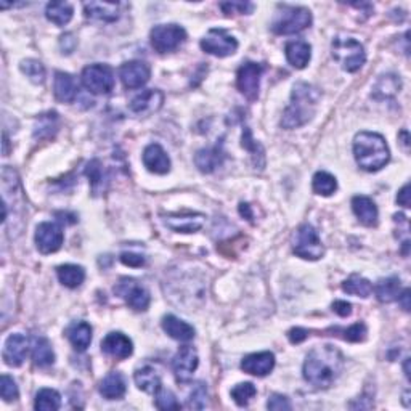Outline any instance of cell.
Segmentation results:
<instances>
[{
	"mask_svg": "<svg viewBox=\"0 0 411 411\" xmlns=\"http://www.w3.org/2000/svg\"><path fill=\"white\" fill-rule=\"evenodd\" d=\"M58 131V114L56 113H47L42 114L37 119L34 137L36 138H52Z\"/></svg>",
	"mask_w": 411,
	"mask_h": 411,
	"instance_id": "e575fe53",
	"label": "cell"
},
{
	"mask_svg": "<svg viewBox=\"0 0 411 411\" xmlns=\"http://www.w3.org/2000/svg\"><path fill=\"white\" fill-rule=\"evenodd\" d=\"M397 203L403 206V208H410V184L403 185V188L399 191V195H397Z\"/></svg>",
	"mask_w": 411,
	"mask_h": 411,
	"instance_id": "f5cc1de1",
	"label": "cell"
},
{
	"mask_svg": "<svg viewBox=\"0 0 411 411\" xmlns=\"http://www.w3.org/2000/svg\"><path fill=\"white\" fill-rule=\"evenodd\" d=\"M353 156L363 170L376 172L389 162L390 151L381 133L365 131L353 138Z\"/></svg>",
	"mask_w": 411,
	"mask_h": 411,
	"instance_id": "3957f363",
	"label": "cell"
},
{
	"mask_svg": "<svg viewBox=\"0 0 411 411\" xmlns=\"http://www.w3.org/2000/svg\"><path fill=\"white\" fill-rule=\"evenodd\" d=\"M204 214L185 212V214H167L162 216V222L167 228L177 233H195L201 230L204 223Z\"/></svg>",
	"mask_w": 411,
	"mask_h": 411,
	"instance_id": "2e32d148",
	"label": "cell"
},
{
	"mask_svg": "<svg viewBox=\"0 0 411 411\" xmlns=\"http://www.w3.org/2000/svg\"><path fill=\"white\" fill-rule=\"evenodd\" d=\"M352 209H353V214H355L357 219L363 223V225L375 227L377 223V217H379L377 208L375 201L368 198V196H363V195L353 196Z\"/></svg>",
	"mask_w": 411,
	"mask_h": 411,
	"instance_id": "7402d4cb",
	"label": "cell"
},
{
	"mask_svg": "<svg viewBox=\"0 0 411 411\" xmlns=\"http://www.w3.org/2000/svg\"><path fill=\"white\" fill-rule=\"evenodd\" d=\"M85 174L90 179V184H92V188L97 190L100 185L103 184V169H102V162L98 159H93L92 162H89L87 169H85Z\"/></svg>",
	"mask_w": 411,
	"mask_h": 411,
	"instance_id": "7dc6e473",
	"label": "cell"
},
{
	"mask_svg": "<svg viewBox=\"0 0 411 411\" xmlns=\"http://www.w3.org/2000/svg\"><path fill=\"white\" fill-rule=\"evenodd\" d=\"M82 84L90 93H109L114 87V73L108 65H90L82 71Z\"/></svg>",
	"mask_w": 411,
	"mask_h": 411,
	"instance_id": "ba28073f",
	"label": "cell"
},
{
	"mask_svg": "<svg viewBox=\"0 0 411 411\" xmlns=\"http://www.w3.org/2000/svg\"><path fill=\"white\" fill-rule=\"evenodd\" d=\"M401 89V80L395 74H384L377 79V82L373 87V97L376 100H384L394 97Z\"/></svg>",
	"mask_w": 411,
	"mask_h": 411,
	"instance_id": "1f68e13d",
	"label": "cell"
},
{
	"mask_svg": "<svg viewBox=\"0 0 411 411\" xmlns=\"http://www.w3.org/2000/svg\"><path fill=\"white\" fill-rule=\"evenodd\" d=\"M84 12H85V16L90 18V20L114 23L119 18V3L85 2Z\"/></svg>",
	"mask_w": 411,
	"mask_h": 411,
	"instance_id": "cb8c5ba5",
	"label": "cell"
},
{
	"mask_svg": "<svg viewBox=\"0 0 411 411\" xmlns=\"http://www.w3.org/2000/svg\"><path fill=\"white\" fill-rule=\"evenodd\" d=\"M344 360L342 352L334 346H318L309 352L304 362V379L317 389H328L342 375Z\"/></svg>",
	"mask_w": 411,
	"mask_h": 411,
	"instance_id": "6da1fadb",
	"label": "cell"
},
{
	"mask_svg": "<svg viewBox=\"0 0 411 411\" xmlns=\"http://www.w3.org/2000/svg\"><path fill=\"white\" fill-rule=\"evenodd\" d=\"M331 333L336 334V336H341L344 341H348V342H363L366 339V334H368V329L363 323H355L352 324L351 328H333ZM333 334V336H334Z\"/></svg>",
	"mask_w": 411,
	"mask_h": 411,
	"instance_id": "f35d334b",
	"label": "cell"
},
{
	"mask_svg": "<svg viewBox=\"0 0 411 411\" xmlns=\"http://www.w3.org/2000/svg\"><path fill=\"white\" fill-rule=\"evenodd\" d=\"M267 408L274 410V411H283V410H291L293 406H291L288 397H285L281 394H274V395H270L269 401H267Z\"/></svg>",
	"mask_w": 411,
	"mask_h": 411,
	"instance_id": "c3c4849f",
	"label": "cell"
},
{
	"mask_svg": "<svg viewBox=\"0 0 411 411\" xmlns=\"http://www.w3.org/2000/svg\"><path fill=\"white\" fill-rule=\"evenodd\" d=\"M0 395L5 401L16 400L18 395H20L16 382L8 375H2V377H0Z\"/></svg>",
	"mask_w": 411,
	"mask_h": 411,
	"instance_id": "bcb514c9",
	"label": "cell"
},
{
	"mask_svg": "<svg viewBox=\"0 0 411 411\" xmlns=\"http://www.w3.org/2000/svg\"><path fill=\"white\" fill-rule=\"evenodd\" d=\"M121 262L129 267H142L145 265V257L135 254V252H124L121 254Z\"/></svg>",
	"mask_w": 411,
	"mask_h": 411,
	"instance_id": "681fc988",
	"label": "cell"
},
{
	"mask_svg": "<svg viewBox=\"0 0 411 411\" xmlns=\"http://www.w3.org/2000/svg\"><path fill=\"white\" fill-rule=\"evenodd\" d=\"M240 214H241V216H245L246 219H249V221H252V212H251V206L249 204L243 203L240 206Z\"/></svg>",
	"mask_w": 411,
	"mask_h": 411,
	"instance_id": "9f6ffc18",
	"label": "cell"
},
{
	"mask_svg": "<svg viewBox=\"0 0 411 411\" xmlns=\"http://www.w3.org/2000/svg\"><path fill=\"white\" fill-rule=\"evenodd\" d=\"M223 157H225V155H223L222 143L221 145L217 143L216 146L204 148V150H199L196 153L195 164L201 172H204V174H211L219 166H222Z\"/></svg>",
	"mask_w": 411,
	"mask_h": 411,
	"instance_id": "603a6c76",
	"label": "cell"
},
{
	"mask_svg": "<svg viewBox=\"0 0 411 411\" xmlns=\"http://www.w3.org/2000/svg\"><path fill=\"white\" fill-rule=\"evenodd\" d=\"M400 135L403 137V142H401V143H403V146H405V148H408V132L403 131V132L400 133Z\"/></svg>",
	"mask_w": 411,
	"mask_h": 411,
	"instance_id": "6f0895ef",
	"label": "cell"
},
{
	"mask_svg": "<svg viewBox=\"0 0 411 411\" xmlns=\"http://www.w3.org/2000/svg\"><path fill=\"white\" fill-rule=\"evenodd\" d=\"M150 66L143 61H127L119 69V78L126 89H140L150 80Z\"/></svg>",
	"mask_w": 411,
	"mask_h": 411,
	"instance_id": "5bb4252c",
	"label": "cell"
},
{
	"mask_svg": "<svg viewBox=\"0 0 411 411\" xmlns=\"http://www.w3.org/2000/svg\"><path fill=\"white\" fill-rule=\"evenodd\" d=\"M288 337L293 344H300L309 337V331L304 328H293V329H289Z\"/></svg>",
	"mask_w": 411,
	"mask_h": 411,
	"instance_id": "f907efd6",
	"label": "cell"
},
{
	"mask_svg": "<svg viewBox=\"0 0 411 411\" xmlns=\"http://www.w3.org/2000/svg\"><path fill=\"white\" fill-rule=\"evenodd\" d=\"M102 351L109 357L118 358V360H124V358H129L132 355L133 344L126 334L109 333L102 341Z\"/></svg>",
	"mask_w": 411,
	"mask_h": 411,
	"instance_id": "d6986e66",
	"label": "cell"
},
{
	"mask_svg": "<svg viewBox=\"0 0 411 411\" xmlns=\"http://www.w3.org/2000/svg\"><path fill=\"white\" fill-rule=\"evenodd\" d=\"M151 45L157 54H169L184 44L186 32L179 25H157L151 30Z\"/></svg>",
	"mask_w": 411,
	"mask_h": 411,
	"instance_id": "52a82bcc",
	"label": "cell"
},
{
	"mask_svg": "<svg viewBox=\"0 0 411 411\" xmlns=\"http://www.w3.org/2000/svg\"><path fill=\"white\" fill-rule=\"evenodd\" d=\"M201 49L209 55L225 58V56H230L238 50V41L222 27H214L203 37Z\"/></svg>",
	"mask_w": 411,
	"mask_h": 411,
	"instance_id": "9c48e42d",
	"label": "cell"
},
{
	"mask_svg": "<svg viewBox=\"0 0 411 411\" xmlns=\"http://www.w3.org/2000/svg\"><path fill=\"white\" fill-rule=\"evenodd\" d=\"M127 390L126 379L121 373H109L104 376V379L100 382V394H102L107 400H118L122 399L124 394Z\"/></svg>",
	"mask_w": 411,
	"mask_h": 411,
	"instance_id": "4316f807",
	"label": "cell"
},
{
	"mask_svg": "<svg viewBox=\"0 0 411 411\" xmlns=\"http://www.w3.org/2000/svg\"><path fill=\"white\" fill-rule=\"evenodd\" d=\"M397 300L401 304V309H403L405 312H408L410 310V289L401 291V294L399 296V299Z\"/></svg>",
	"mask_w": 411,
	"mask_h": 411,
	"instance_id": "11a10c76",
	"label": "cell"
},
{
	"mask_svg": "<svg viewBox=\"0 0 411 411\" xmlns=\"http://www.w3.org/2000/svg\"><path fill=\"white\" fill-rule=\"evenodd\" d=\"M286 60L296 69H304L312 58V47L304 41H293L286 44Z\"/></svg>",
	"mask_w": 411,
	"mask_h": 411,
	"instance_id": "d4e9b609",
	"label": "cell"
},
{
	"mask_svg": "<svg viewBox=\"0 0 411 411\" xmlns=\"http://www.w3.org/2000/svg\"><path fill=\"white\" fill-rule=\"evenodd\" d=\"M275 368V355L271 352L251 353L243 358L241 370L252 376H267Z\"/></svg>",
	"mask_w": 411,
	"mask_h": 411,
	"instance_id": "ac0fdd59",
	"label": "cell"
},
{
	"mask_svg": "<svg viewBox=\"0 0 411 411\" xmlns=\"http://www.w3.org/2000/svg\"><path fill=\"white\" fill-rule=\"evenodd\" d=\"M60 44H61V49H63L66 54H71V52L74 50L73 47H76V39L73 37V34H65L61 36Z\"/></svg>",
	"mask_w": 411,
	"mask_h": 411,
	"instance_id": "db71d44e",
	"label": "cell"
},
{
	"mask_svg": "<svg viewBox=\"0 0 411 411\" xmlns=\"http://www.w3.org/2000/svg\"><path fill=\"white\" fill-rule=\"evenodd\" d=\"M243 146H245L246 150L251 151L252 157H254L256 166H259V159H257V157H260V161L265 162L264 148H262L260 143H257L254 138H252V133L247 127H245V131H243Z\"/></svg>",
	"mask_w": 411,
	"mask_h": 411,
	"instance_id": "7bdbcfd3",
	"label": "cell"
},
{
	"mask_svg": "<svg viewBox=\"0 0 411 411\" xmlns=\"http://www.w3.org/2000/svg\"><path fill=\"white\" fill-rule=\"evenodd\" d=\"M256 394H257V389L252 382H241V384H236L232 389V399L235 400V403L240 406H246L252 399H254Z\"/></svg>",
	"mask_w": 411,
	"mask_h": 411,
	"instance_id": "60d3db41",
	"label": "cell"
},
{
	"mask_svg": "<svg viewBox=\"0 0 411 411\" xmlns=\"http://www.w3.org/2000/svg\"><path fill=\"white\" fill-rule=\"evenodd\" d=\"M61 406V395L54 389H42L37 392L34 408L39 411H56Z\"/></svg>",
	"mask_w": 411,
	"mask_h": 411,
	"instance_id": "8d00e7d4",
	"label": "cell"
},
{
	"mask_svg": "<svg viewBox=\"0 0 411 411\" xmlns=\"http://www.w3.org/2000/svg\"><path fill=\"white\" fill-rule=\"evenodd\" d=\"M56 275H58L60 283L71 289L79 288L85 280V270L80 265H73V264L60 265L58 269H56Z\"/></svg>",
	"mask_w": 411,
	"mask_h": 411,
	"instance_id": "d6a6232c",
	"label": "cell"
},
{
	"mask_svg": "<svg viewBox=\"0 0 411 411\" xmlns=\"http://www.w3.org/2000/svg\"><path fill=\"white\" fill-rule=\"evenodd\" d=\"M143 164L153 174L164 175L170 170V159L164 151V148L157 143H151L143 151Z\"/></svg>",
	"mask_w": 411,
	"mask_h": 411,
	"instance_id": "ffe728a7",
	"label": "cell"
},
{
	"mask_svg": "<svg viewBox=\"0 0 411 411\" xmlns=\"http://www.w3.org/2000/svg\"><path fill=\"white\" fill-rule=\"evenodd\" d=\"M156 406L159 410H180L181 408L179 400H177V397L174 395V392L162 389V387L156 392Z\"/></svg>",
	"mask_w": 411,
	"mask_h": 411,
	"instance_id": "ee69618b",
	"label": "cell"
},
{
	"mask_svg": "<svg viewBox=\"0 0 411 411\" xmlns=\"http://www.w3.org/2000/svg\"><path fill=\"white\" fill-rule=\"evenodd\" d=\"M162 329L172 339L180 342H188L195 337V328L184 322V320L174 317V315H167V317L162 318Z\"/></svg>",
	"mask_w": 411,
	"mask_h": 411,
	"instance_id": "484cf974",
	"label": "cell"
},
{
	"mask_svg": "<svg viewBox=\"0 0 411 411\" xmlns=\"http://www.w3.org/2000/svg\"><path fill=\"white\" fill-rule=\"evenodd\" d=\"M312 188L320 196H331L337 190V180L336 177L328 174V172L320 170L313 175Z\"/></svg>",
	"mask_w": 411,
	"mask_h": 411,
	"instance_id": "74e56055",
	"label": "cell"
},
{
	"mask_svg": "<svg viewBox=\"0 0 411 411\" xmlns=\"http://www.w3.org/2000/svg\"><path fill=\"white\" fill-rule=\"evenodd\" d=\"M27 352H30V341L25 334L15 333L10 334L7 337L5 344H3V360L8 366H21L23 362L26 360Z\"/></svg>",
	"mask_w": 411,
	"mask_h": 411,
	"instance_id": "9a60e30c",
	"label": "cell"
},
{
	"mask_svg": "<svg viewBox=\"0 0 411 411\" xmlns=\"http://www.w3.org/2000/svg\"><path fill=\"white\" fill-rule=\"evenodd\" d=\"M342 289L347 294L358 296V298H370L373 293V285L360 275H352L342 283Z\"/></svg>",
	"mask_w": 411,
	"mask_h": 411,
	"instance_id": "d590c367",
	"label": "cell"
},
{
	"mask_svg": "<svg viewBox=\"0 0 411 411\" xmlns=\"http://www.w3.org/2000/svg\"><path fill=\"white\" fill-rule=\"evenodd\" d=\"M54 92L55 97L61 103H73L79 93V84L73 76L63 71H58L55 74L54 82Z\"/></svg>",
	"mask_w": 411,
	"mask_h": 411,
	"instance_id": "44dd1931",
	"label": "cell"
},
{
	"mask_svg": "<svg viewBox=\"0 0 411 411\" xmlns=\"http://www.w3.org/2000/svg\"><path fill=\"white\" fill-rule=\"evenodd\" d=\"M21 71L26 74V78L34 84H44L45 80V68L41 61L37 60H25L21 61Z\"/></svg>",
	"mask_w": 411,
	"mask_h": 411,
	"instance_id": "b9f144b4",
	"label": "cell"
},
{
	"mask_svg": "<svg viewBox=\"0 0 411 411\" xmlns=\"http://www.w3.org/2000/svg\"><path fill=\"white\" fill-rule=\"evenodd\" d=\"M66 337L69 339L76 351H87L90 342H92V326L85 322H76L66 329Z\"/></svg>",
	"mask_w": 411,
	"mask_h": 411,
	"instance_id": "83f0119b",
	"label": "cell"
},
{
	"mask_svg": "<svg viewBox=\"0 0 411 411\" xmlns=\"http://www.w3.org/2000/svg\"><path fill=\"white\" fill-rule=\"evenodd\" d=\"M162 103H164V93L157 89H150L143 90L142 93L135 95V97L132 98L131 104H129V108H131L132 113L143 114V116H145V114L156 113L157 109H161Z\"/></svg>",
	"mask_w": 411,
	"mask_h": 411,
	"instance_id": "e0dca14e",
	"label": "cell"
},
{
	"mask_svg": "<svg viewBox=\"0 0 411 411\" xmlns=\"http://www.w3.org/2000/svg\"><path fill=\"white\" fill-rule=\"evenodd\" d=\"M114 293L126 300L129 307L137 310V312H143V310L150 307V293L143 286L138 285L135 280L121 278L119 283L114 286Z\"/></svg>",
	"mask_w": 411,
	"mask_h": 411,
	"instance_id": "30bf717a",
	"label": "cell"
},
{
	"mask_svg": "<svg viewBox=\"0 0 411 411\" xmlns=\"http://www.w3.org/2000/svg\"><path fill=\"white\" fill-rule=\"evenodd\" d=\"M31 347H32V360H34L37 366L47 368L54 365L55 352L54 348H52V344L49 342V339L44 336L32 337Z\"/></svg>",
	"mask_w": 411,
	"mask_h": 411,
	"instance_id": "f1b7e54d",
	"label": "cell"
},
{
	"mask_svg": "<svg viewBox=\"0 0 411 411\" xmlns=\"http://www.w3.org/2000/svg\"><path fill=\"white\" fill-rule=\"evenodd\" d=\"M293 251L296 256L305 260H318L323 257V243L312 225L304 223L298 228L293 236Z\"/></svg>",
	"mask_w": 411,
	"mask_h": 411,
	"instance_id": "8992f818",
	"label": "cell"
},
{
	"mask_svg": "<svg viewBox=\"0 0 411 411\" xmlns=\"http://www.w3.org/2000/svg\"><path fill=\"white\" fill-rule=\"evenodd\" d=\"M65 233L54 222H42L36 230V245L42 254H52L63 246Z\"/></svg>",
	"mask_w": 411,
	"mask_h": 411,
	"instance_id": "7c38bea8",
	"label": "cell"
},
{
	"mask_svg": "<svg viewBox=\"0 0 411 411\" xmlns=\"http://www.w3.org/2000/svg\"><path fill=\"white\" fill-rule=\"evenodd\" d=\"M264 66L259 63H245L238 69L236 73V85L238 90L245 95L247 100L254 102L259 97V87H260V78L264 74Z\"/></svg>",
	"mask_w": 411,
	"mask_h": 411,
	"instance_id": "8fae6325",
	"label": "cell"
},
{
	"mask_svg": "<svg viewBox=\"0 0 411 411\" xmlns=\"http://www.w3.org/2000/svg\"><path fill=\"white\" fill-rule=\"evenodd\" d=\"M334 60L341 65V68L347 73H357L365 65L366 54L360 42L353 37L337 36L333 39L331 44Z\"/></svg>",
	"mask_w": 411,
	"mask_h": 411,
	"instance_id": "5b68a950",
	"label": "cell"
},
{
	"mask_svg": "<svg viewBox=\"0 0 411 411\" xmlns=\"http://www.w3.org/2000/svg\"><path fill=\"white\" fill-rule=\"evenodd\" d=\"M333 310L339 317H348V315L352 313V305L346 302V300H336V302L333 304Z\"/></svg>",
	"mask_w": 411,
	"mask_h": 411,
	"instance_id": "816d5d0a",
	"label": "cell"
},
{
	"mask_svg": "<svg viewBox=\"0 0 411 411\" xmlns=\"http://www.w3.org/2000/svg\"><path fill=\"white\" fill-rule=\"evenodd\" d=\"M74 8L68 2H50L45 8L47 20L56 26H65L73 20Z\"/></svg>",
	"mask_w": 411,
	"mask_h": 411,
	"instance_id": "836d02e7",
	"label": "cell"
},
{
	"mask_svg": "<svg viewBox=\"0 0 411 411\" xmlns=\"http://www.w3.org/2000/svg\"><path fill=\"white\" fill-rule=\"evenodd\" d=\"M375 293L376 298L379 299V302L382 304H389V302H395L399 299V296L401 294V281L397 276H390V278H384L377 281V285L375 286Z\"/></svg>",
	"mask_w": 411,
	"mask_h": 411,
	"instance_id": "4dcf8cb0",
	"label": "cell"
},
{
	"mask_svg": "<svg viewBox=\"0 0 411 411\" xmlns=\"http://www.w3.org/2000/svg\"><path fill=\"white\" fill-rule=\"evenodd\" d=\"M221 8L225 15H249L254 10V3L232 0V2H222Z\"/></svg>",
	"mask_w": 411,
	"mask_h": 411,
	"instance_id": "f6af8a7d",
	"label": "cell"
},
{
	"mask_svg": "<svg viewBox=\"0 0 411 411\" xmlns=\"http://www.w3.org/2000/svg\"><path fill=\"white\" fill-rule=\"evenodd\" d=\"M208 406V389L203 382H196L191 387V392L186 399V408L190 410H204Z\"/></svg>",
	"mask_w": 411,
	"mask_h": 411,
	"instance_id": "ab89813d",
	"label": "cell"
},
{
	"mask_svg": "<svg viewBox=\"0 0 411 411\" xmlns=\"http://www.w3.org/2000/svg\"><path fill=\"white\" fill-rule=\"evenodd\" d=\"M312 25V13L305 7L280 5L278 12L271 21V31L275 34L288 36L307 30Z\"/></svg>",
	"mask_w": 411,
	"mask_h": 411,
	"instance_id": "277c9868",
	"label": "cell"
},
{
	"mask_svg": "<svg viewBox=\"0 0 411 411\" xmlns=\"http://www.w3.org/2000/svg\"><path fill=\"white\" fill-rule=\"evenodd\" d=\"M135 384L140 390L146 392V394H155L161 389V377L157 375V371L151 366H142L138 368L133 375Z\"/></svg>",
	"mask_w": 411,
	"mask_h": 411,
	"instance_id": "f546056e",
	"label": "cell"
},
{
	"mask_svg": "<svg viewBox=\"0 0 411 411\" xmlns=\"http://www.w3.org/2000/svg\"><path fill=\"white\" fill-rule=\"evenodd\" d=\"M198 365H199L198 352L190 346L180 347L179 352L175 353L174 362H172V368H174L177 381L190 382Z\"/></svg>",
	"mask_w": 411,
	"mask_h": 411,
	"instance_id": "4fadbf2b",
	"label": "cell"
},
{
	"mask_svg": "<svg viewBox=\"0 0 411 411\" xmlns=\"http://www.w3.org/2000/svg\"><path fill=\"white\" fill-rule=\"evenodd\" d=\"M320 90L307 82H298L293 87L291 93V103L285 109L283 118H281V126L285 129H298L307 124L315 116L318 102Z\"/></svg>",
	"mask_w": 411,
	"mask_h": 411,
	"instance_id": "7a4b0ae2",
	"label": "cell"
}]
</instances>
